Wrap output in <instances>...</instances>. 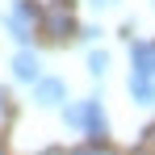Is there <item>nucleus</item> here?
Wrapping results in <instances>:
<instances>
[{
  "label": "nucleus",
  "mask_w": 155,
  "mask_h": 155,
  "mask_svg": "<svg viewBox=\"0 0 155 155\" xmlns=\"http://www.w3.org/2000/svg\"><path fill=\"white\" fill-rule=\"evenodd\" d=\"M46 29H51V38H63V34L71 29V13H67V8H51V13H46Z\"/></svg>",
  "instance_id": "nucleus-7"
},
{
  "label": "nucleus",
  "mask_w": 155,
  "mask_h": 155,
  "mask_svg": "<svg viewBox=\"0 0 155 155\" xmlns=\"http://www.w3.org/2000/svg\"><path fill=\"white\" fill-rule=\"evenodd\" d=\"M130 97L138 105H155V80L147 76H130Z\"/></svg>",
  "instance_id": "nucleus-6"
},
{
  "label": "nucleus",
  "mask_w": 155,
  "mask_h": 155,
  "mask_svg": "<svg viewBox=\"0 0 155 155\" xmlns=\"http://www.w3.org/2000/svg\"><path fill=\"white\" fill-rule=\"evenodd\" d=\"M88 71H92V76H105V71H109V54L92 51V54H88Z\"/></svg>",
  "instance_id": "nucleus-8"
},
{
  "label": "nucleus",
  "mask_w": 155,
  "mask_h": 155,
  "mask_svg": "<svg viewBox=\"0 0 155 155\" xmlns=\"http://www.w3.org/2000/svg\"><path fill=\"white\" fill-rule=\"evenodd\" d=\"M34 105H38V109H59V105H67V80L38 76L34 80Z\"/></svg>",
  "instance_id": "nucleus-3"
},
{
  "label": "nucleus",
  "mask_w": 155,
  "mask_h": 155,
  "mask_svg": "<svg viewBox=\"0 0 155 155\" xmlns=\"http://www.w3.org/2000/svg\"><path fill=\"white\" fill-rule=\"evenodd\" d=\"M34 21H38V4H34V0H17V4L4 13V29H8V38L21 42V46L34 38Z\"/></svg>",
  "instance_id": "nucleus-2"
},
{
  "label": "nucleus",
  "mask_w": 155,
  "mask_h": 155,
  "mask_svg": "<svg viewBox=\"0 0 155 155\" xmlns=\"http://www.w3.org/2000/svg\"><path fill=\"white\" fill-rule=\"evenodd\" d=\"M76 155H101V151H76Z\"/></svg>",
  "instance_id": "nucleus-10"
},
{
  "label": "nucleus",
  "mask_w": 155,
  "mask_h": 155,
  "mask_svg": "<svg viewBox=\"0 0 155 155\" xmlns=\"http://www.w3.org/2000/svg\"><path fill=\"white\" fill-rule=\"evenodd\" d=\"M63 122H67V126H76V130H84L92 143H105V138H109V117H105L101 97H88V101L63 105Z\"/></svg>",
  "instance_id": "nucleus-1"
},
{
  "label": "nucleus",
  "mask_w": 155,
  "mask_h": 155,
  "mask_svg": "<svg viewBox=\"0 0 155 155\" xmlns=\"http://www.w3.org/2000/svg\"><path fill=\"white\" fill-rule=\"evenodd\" d=\"M92 8H109V4H117V0H88Z\"/></svg>",
  "instance_id": "nucleus-9"
},
{
  "label": "nucleus",
  "mask_w": 155,
  "mask_h": 155,
  "mask_svg": "<svg viewBox=\"0 0 155 155\" xmlns=\"http://www.w3.org/2000/svg\"><path fill=\"white\" fill-rule=\"evenodd\" d=\"M151 134H155V130H151Z\"/></svg>",
  "instance_id": "nucleus-11"
},
{
  "label": "nucleus",
  "mask_w": 155,
  "mask_h": 155,
  "mask_svg": "<svg viewBox=\"0 0 155 155\" xmlns=\"http://www.w3.org/2000/svg\"><path fill=\"white\" fill-rule=\"evenodd\" d=\"M13 76L21 80V84H34V80L42 76V63H38V54L29 51V46H21V51L13 54Z\"/></svg>",
  "instance_id": "nucleus-5"
},
{
  "label": "nucleus",
  "mask_w": 155,
  "mask_h": 155,
  "mask_svg": "<svg viewBox=\"0 0 155 155\" xmlns=\"http://www.w3.org/2000/svg\"><path fill=\"white\" fill-rule=\"evenodd\" d=\"M130 76L155 80V42H130Z\"/></svg>",
  "instance_id": "nucleus-4"
}]
</instances>
